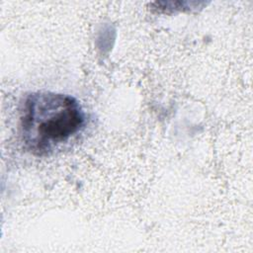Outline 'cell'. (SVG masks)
I'll return each instance as SVG.
<instances>
[{"label":"cell","instance_id":"6da1fadb","mask_svg":"<svg viewBox=\"0 0 253 253\" xmlns=\"http://www.w3.org/2000/svg\"><path fill=\"white\" fill-rule=\"evenodd\" d=\"M20 132L25 147L34 155L49 154L82 128L84 113L69 95L34 92L22 104Z\"/></svg>","mask_w":253,"mask_h":253}]
</instances>
